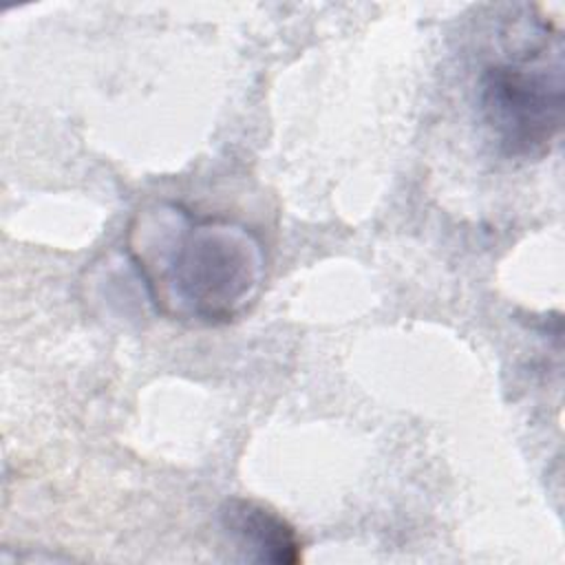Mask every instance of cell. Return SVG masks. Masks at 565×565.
Wrapping results in <instances>:
<instances>
[{
    "instance_id": "obj_1",
    "label": "cell",
    "mask_w": 565,
    "mask_h": 565,
    "mask_svg": "<svg viewBox=\"0 0 565 565\" xmlns=\"http://www.w3.org/2000/svg\"><path fill=\"white\" fill-rule=\"evenodd\" d=\"M150 302L170 320L227 324L258 298L265 245L243 223L199 216L183 203L143 205L126 234Z\"/></svg>"
},
{
    "instance_id": "obj_2",
    "label": "cell",
    "mask_w": 565,
    "mask_h": 565,
    "mask_svg": "<svg viewBox=\"0 0 565 565\" xmlns=\"http://www.w3.org/2000/svg\"><path fill=\"white\" fill-rule=\"evenodd\" d=\"M519 38L477 77L481 119L508 159H541L561 132V31L541 18L516 22Z\"/></svg>"
},
{
    "instance_id": "obj_3",
    "label": "cell",
    "mask_w": 565,
    "mask_h": 565,
    "mask_svg": "<svg viewBox=\"0 0 565 565\" xmlns=\"http://www.w3.org/2000/svg\"><path fill=\"white\" fill-rule=\"evenodd\" d=\"M218 521L252 561L274 565L302 561V541L294 525L260 501L230 497L218 510Z\"/></svg>"
}]
</instances>
